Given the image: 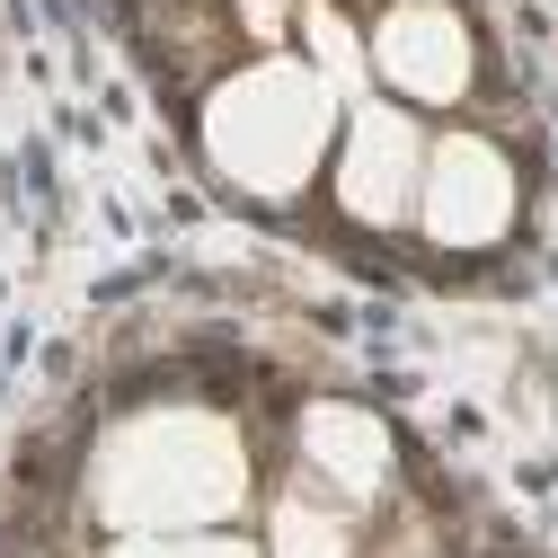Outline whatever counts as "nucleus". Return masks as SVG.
I'll return each mask as SVG.
<instances>
[{
  "instance_id": "1",
  "label": "nucleus",
  "mask_w": 558,
  "mask_h": 558,
  "mask_svg": "<svg viewBox=\"0 0 558 558\" xmlns=\"http://www.w3.org/2000/svg\"><path fill=\"white\" fill-rule=\"evenodd\" d=\"M319 151H328V81H311L302 62H248L240 81L214 89V160L240 186L293 195Z\"/></svg>"
},
{
  "instance_id": "2",
  "label": "nucleus",
  "mask_w": 558,
  "mask_h": 558,
  "mask_svg": "<svg viewBox=\"0 0 558 558\" xmlns=\"http://www.w3.org/2000/svg\"><path fill=\"white\" fill-rule=\"evenodd\" d=\"M416 204H426V231L444 248H487L514 222V169H506L497 143H478V133H444V143L426 151Z\"/></svg>"
},
{
  "instance_id": "3",
  "label": "nucleus",
  "mask_w": 558,
  "mask_h": 558,
  "mask_svg": "<svg viewBox=\"0 0 558 558\" xmlns=\"http://www.w3.org/2000/svg\"><path fill=\"white\" fill-rule=\"evenodd\" d=\"M373 72L416 107H461L470 89V27L452 0H390L373 27Z\"/></svg>"
},
{
  "instance_id": "4",
  "label": "nucleus",
  "mask_w": 558,
  "mask_h": 558,
  "mask_svg": "<svg viewBox=\"0 0 558 558\" xmlns=\"http://www.w3.org/2000/svg\"><path fill=\"white\" fill-rule=\"evenodd\" d=\"M416 186H426V143L399 107H364L355 133H345V169H337V195L355 222H408Z\"/></svg>"
},
{
  "instance_id": "5",
  "label": "nucleus",
  "mask_w": 558,
  "mask_h": 558,
  "mask_svg": "<svg viewBox=\"0 0 558 558\" xmlns=\"http://www.w3.org/2000/svg\"><path fill=\"white\" fill-rule=\"evenodd\" d=\"M275 558H355V523L345 514H311L302 497H284V514H275Z\"/></svg>"
},
{
  "instance_id": "6",
  "label": "nucleus",
  "mask_w": 558,
  "mask_h": 558,
  "mask_svg": "<svg viewBox=\"0 0 558 558\" xmlns=\"http://www.w3.org/2000/svg\"><path fill=\"white\" fill-rule=\"evenodd\" d=\"M355 558H444V523H426V514H399V523H381Z\"/></svg>"
},
{
  "instance_id": "7",
  "label": "nucleus",
  "mask_w": 558,
  "mask_h": 558,
  "mask_svg": "<svg viewBox=\"0 0 558 558\" xmlns=\"http://www.w3.org/2000/svg\"><path fill=\"white\" fill-rule=\"evenodd\" d=\"M355 10H381V0H355Z\"/></svg>"
}]
</instances>
